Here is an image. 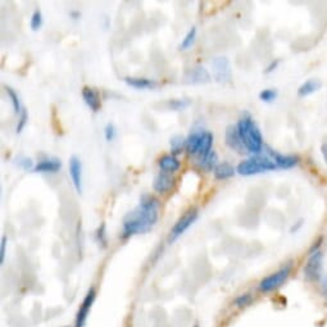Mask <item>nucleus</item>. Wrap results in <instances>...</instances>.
Here are the masks:
<instances>
[{"label": "nucleus", "instance_id": "8", "mask_svg": "<svg viewBox=\"0 0 327 327\" xmlns=\"http://www.w3.org/2000/svg\"><path fill=\"white\" fill-rule=\"evenodd\" d=\"M96 298V291L94 287H90L89 291L86 293L85 298H84L83 303H81L80 308H78L77 313H76L75 318V327H85L86 321H88V317L90 314L91 308H93V304L95 302Z\"/></svg>", "mask_w": 327, "mask_h": 327}, {"label": "nucleus", "instance_id": "4", "mask_svg": "<svg viewBox=\"0 0 327 327\" xmlns=\"http://www.w3.org/2000/svg\"><path fill=\"white\" fill-rule=\"evenodd\" d=\"M290 272H291V264H286V266L281 267V268L277 269L274 274L264 277L258 285L259 291L261 293H271L274 290L279 289L286 281L287 277L290 276Z\"/></svg>", "mask_w": 327, "mask_h": 327}, {"label": "nucleus", "instance_id": "39", "mask_svg": "<svg viewBox=\"0 0 327 327\" xmlns=\"http://www.w3.org/2000/svg\"><path fill=\"white\" fill-rule=\"evenodd\" d=\"M194 327H200V326H199V324H194Z\"/></svg>", "mask_w": 327, "mask_h": 327}, {"label": "nucleus", "instance_id": "31", "mask_svg": "<svg viewBox=\"0 0 327 327\" xmlns=\"http://www.w3.org/2000/svg\"><path fill=\"white\" fill-rule=\"evenodd\" d=\"M27 121H29V113H27V109L23 106L21 115H19V120H18V123H17V127H16L17 133L22 132V130H23L24 126H26Z\"/></svg>", "mask_w": 327, "mask_h": 327}, {"label": "nucleus", "instance_id": "13", "mask_svg": "<svg viewBox=\"0 0 327 327\" xmlns=\"http://www.w3.org/2000/svg\"><path fill=\"white\" fill-rule=\"evenodd\" d=\"M175 186V178L172 177V175L167 172H159L154 178L153 182V189L157 193L165 194V193L172 190V187Z\"/></svg>", "mask_w": 327, "mask_h": 327}, {"label": "nucleus", "instance_id": "2", "mask_svg": "<svg viewBox=\"0 0 327 327\" xmlns=\"http://www.w3.org/2000/svg\"><path fill=\"white\" fill-rule=\"evenodd\" d=\"M237 128L248 152L253 153L254 155L259 154L263 149V138H262L261 130L249 113H244L240 117Z\"/></svg>", "mask_w": 327, "mask_h": 327}, {"label": "nucleus", "instance_id": "3", "mask_svg": "<svg viewBox=\"0 0 327 327\" xmlns=\"http://www.w3.org/2000/svg\"><path fill=\"white\" fill-rule=\"evenodd\" d=\"M276 168L277 166L268 155L256 154L240 162L236 167V172L241 176H253L268 172V171H275Z\"/></svg>", "mask_w": 327, "mask_h": 327}, {"label": "nucleus", "instance_id": "24", "mask_svg": "<svg viewBox=\"0 0 327 327\" xmlns=\"http://www.w3.org/2000/svg\"><path fill=\"white\" fill-rule=\"evenodd\" d=\"M195 38H197V27H192V29L189 30V32L185 35V38L182 39L178 49H180V50H186L187 48H190V46L193 45V43L195 41Z\"/></svg>", "mask_w": 327, "mask_h": 327}, {"label": "nucleus", "instance_id": "30", "mask_svg": "<svg viewBox=\"0 0 327 327\" xmlns=\"http://www.w3.org/2000/svg\"><path fill=\"white\" fill-rule=\"evenodd\" d=\"M16 163L22 168V170H24V171H30V170L34 171V168H35L34 162H32L31 158L23 157V155H22V157L16 158Z\"/></svg>", "mask_w": 327, "mask_h": 327}, {"label": "nucleus", "instance_id": "11", "mask_svg": "<svg viewBox=\"0 0 327 327\" xmlns=\"http://www.w3.org/2000/svg\"><path fill=\"white\" fill-rule=\"evenodd\" d=\"M69 175L76 192L81 194L83 193V166H81V160L76 155H72L69 158Z\"/></svg>", "mask_w": 327, "mask_h": 327}, {"label": "nucleus", "instance_id": "22", "mask_svg": "<svg viewBox=\"0 0 327 327\" xmlns=\"http://www.w3.org/2000/svg\"><path fill=\"white\" fill-rule=\"evenodd\" d=\"M212 145H213V135L209 131H204L202 138V143H200L199 150H198V157L202 158L204 155H207L208 153L212 152Z\"/></svg>", "mask_w": 327, "mask_h": 327}, {"label": "nucleus", "instance_id": "26", "mask_svg": "<svg viewBox=\"0 0 327 327\" xmlns=\"http://www.w3.org/2000/svg\"><path fill=\"white\" fill-rule=\"evenodd\" d=\"M190 105V100L189 99H173V100L168 101V106H170L172 111H182V109L187 108Z\"/></svg>", "mask_w": 327, "mask_h": 327}, {"label": "nucleus", "instance_id": "18", "mask_svg": "<svg viewBox=\"0 0 327 327\" xmlns=\"http://www.w3.org/2000/svg\"><path fill=\"white\" fill-rule=\"evenodd\" d=\"M158 166H159V168L163 171V172L172 173V172H176V171L180 168V160L172 154L163 155V157L159 159V162H158Z\"/></svg>", "mask_w": 327, "mask_h": 327}, {"label": "nucleus", "instance_id": "36", "mask_svg": "<svg viewBox=\"0 0 327 327\" xmlns=\"http://www.w3.org/2000/svg\"><path fill=\"white\" fill-rule=\"evenodd\" d=\"M279 63H280V61L279 59H276V61H274V62H271V64H269L268 67H267V69H266V73H271L272 71H274L275 68H276L277 66H279Z\"/></svg>", "mask_w": 327, "mask_h": 327}, {"label": "nucleus", "instance_id": "33", "mask_svg": "<svg viewBox=\"0 0 327 327\" xmlns=\"http://www.w3.org/2000/svg\"><path fill=\"white\" fill-rule=\"evenodd\" d=\"M116 135H117L116 126L113 123H106L105 127H104V136H105L106 141H112L116 138Z\"/></svg>", "mask_w": 327, "mask_h": 327}, {"label": "nucleus", "instance_id": "16", "mask_svg": "<svg viewBox=\"0 0 327 327\" xmlns=\"http://www.w3.org/2000/svg\"><path fill=\"white\" fill-rule=\"evenodd\" d=\"M204 131L199 130V131H194V132L190 133L186 139V152L189 153L190 155H197L198 150H199L200 143H202V138Z\"/></svg>", "mask_w": 327, "mask_h": 327}, {"label": "nucleus", "instance_id": "34", "mask_svg": "<svg viewBox=\"0 0 327 327\" xmlns=\"http://www.w3.org/2000/svg\"><path fill=\"white\" fill-rule=\"evenodd\" d=\"M7 244H8V239H7V236H3L2 241H0V262L2 263H4V259H6Z\"/></svg>", "mask_w": 327, "mask_h": 327}, {"label": "nucleus", "instance_id": "20", "mask_svg": "<svg viewBox=\"0 0 327 327\" xmlns=\"http://www.w3.org/2000/svg\"><path fill=\"white\" fill-rule=\"evenodd\" d=\"M125 83L135 89H154L158 86L154 80L145 77H126Z\"/></svg>", "mask_w": 327, "mask_h": 327}, {"label": "nucleus", "instance_id": "38", "mask_svg": "<svg viewBox=\"0 0 327 327\" xmlns=\"http://www.w3.org/2000/svg\"><path fill=\"white\" fill-rule=\"evenodd\" d=\"M322 154H323L324 160H326L327 163V143H324L323 145H322Z\"/></svg>", "mask_w": 327, "mask_h": 327}, {"label": "nucleus", "instance_id": "6", "mask_svg": "<svg viewBox=\"0 0 327 327\" xmlns=\"http://www.w3.org/2000/svg\"><path fill=\"white\" fill-rule=\"evenodd\" d=\"M198 214H199V213H198L197 208H192V209L187 210V212L176 222L175 226L171 229L170 234H168V242L172 244V242H175L181 235L184 234V232L197 221Z\"/></svg>", "mask_w": 327, "mask_h": 327}, {"label": "nucleus", "instance_id": "14", "mask_svg": "<svg viewBox=\"0 0 327 327\" xmlns=\"http://www.w3.org/2000/svg\"><path fill=\"white\" fill-rule=\"evenodd\" d=\"M83 98L85 100L86 105L94 111V112H98L99 109H100V96H99L98 90L95 89L90 88V86H85L83 89Z\"/></svg>", "mask_w": 327, "mask_h": 327}, {"label": "nucleus", "instance_id": "32", "mask_svg": "<svg viewBox=\"0 0 327 327\" xmlns=\"http://www.w3.org/2000/svg\"><path fill=\"white\" fill-rule=\"evenodd\" d=\"M96 240L103 248L106 247V234H105V224H101L96 230Z\"/></svg>", "mask_w": 327, "mask_h": 327}, {"label": "nucleus", "instance_id": "17", "mask_svg": "<svg viewBox=\"0 0 327 327\" xmlns=\"http://www.w3.org/2000/svg\"><path fill=\"white\" fill-rule=\"evenodd\" d=\"M322 83L319 80H316V78H311V80H307L306 83L302 84L298 88V96L299 98H306V96L312 95L316 91H318L321 89Z\"/></svg>", "mask_w": 327, "mask_h": 327}, {"label": "nucleus", "instance_id": "15", "mask_svg": "<svg viewBox=\"0 0 327 327\" xmlns=\"http://www.w3.org/2000/svg\"><path fill=\"white\" fill-rule=\"evenodd\" d=\"M62 167V162L58 158H48V159H43L35 166L34 172H58Z\"/></svg>", "mask_w": 327, "mask_h": 327}, {"label": "nucleus", "instance_id": "19", "mask_svg": "<svg viewBox=\"0 0 327 327\" xmlns=\"http://www.w3.org/2000/svg\"><path fill=\"white\" fill-rule=\"evenodd\" d=\"M213 173H214V177L217 178V180H226V178H230L232 177V176H235V173H236V168H235L234 166L230 165V163L222 162V163H218L217 167H215L214 171H213Z\"/></svg>", "mask_w": 327, "mask_h": 327}, {"label": "nucleus", "instance_id": "7", "mask_svg": "<svg viewBox=\"0 0 327 327\" xmlns=\"http://www.w3.org/2000/svg\"><path fill=\"white\" fill-rule=\"evenodd\" d=\"M213 77L217 83L226 84L232 78V69L229 59L226 57H215L212 61Z\"/></svg>", "mask_w": 327, "mask_h": 327}, {"label": "nucleus", "instance_id": "10", "mask_svg": "<svg viewBox=\"0 0 327 327\" xmlns=\"http://www.w3.org/2000/svg\"><path fill=\"white\" fill-rule=\"evenodd\" d=\"M264 150H266V154L274 160L277 168H281V170H289V168L295 167L299 163V158L295 157V155L281 154V153L271 149L269 147H264Z\"/></svg>", "mask_w": 327, "mask_h": 327}, {"label": "nucleus", "instance_id": "23", "mask_svg": "<svg viewBox=\"0 0 327 327\" xmlns=\"http://www.w3.org/2000/svg\"><path fill=\"white\" fill-rule=\"evenodd\" d=\"M170 147H171V153L172 155H178L181 154L182 149L186 147V139H184V136L181 135H175L171 138L170 140Z\"/></svg>", "mask_w": 327, "mask_h": 327}, {"label": "nucleus", "instance_id": "12", "mask_svg": "<svg viewBox=\"0 0 327 327\" xmlns=\"http://www.w3.org/2000/svg\"><path fill=\"white\" fill-rule=\"evenodd\" d=\"M184 78L187 84H207L209 83L212 77H210V73L208 72L207 68L202 66H197L187 69Z\"/></svg>", "mask_w": 327, "mask_h": 327}, {"label": "nucleus", "instance_id": "28", "mask_svg": "<svg viewBox=\"0 0 327 327\" xmlns=\"http://www.w3.org/2000/svg\"><path fill=\"white\" fill-rule=\"evenodd\" d=\"M41 24H43V14H41V12L39 11V9H36L31 16L30 26H31V29L34 30V31H36V30L40 29Z\"/></svg>", "mask_w": 327, "mask_h": 327}, {"label": "nucleus", "instance_id": "37", "mask_svg": "<svg viewBox=\"0 0 327 327\" xmlns=\"http://www.w3.org/2000/svg\"><path fill=\"white\" fill-rule=\"evenodd\" d=\"M69 16H71L73 19H77V18H80L81 13H80V12H77V11H71V12H69Z\"/></svg>", "mask_w": 327, "mask_h": 327}, {"label": "nucleus", "instance_id": "21", "mask_svg": "<svg viewBox=\"0 0 327 327\" xmlns=\"http://www.w3.org/2000/svg\"><path fill=\"white\" fill-rule=\"evenodd\" d=\"M217 162H218L217 153H215L214 150H212V152L208 153L207 155L199 158V167L202 168V170L210 172V171H214V168L217 167L218 165Z\"/></svg>", "mask_w": 327, "mask_h": 327}, {"label": "nucleus", "instance_id": "9", "mask_svg": "<svg viewBox=\"0 0 327 327\" xmlns=\"http://www.w3.org/2000/svg\"><path fill=\"white\" fill-rule=\"evenodd\" d=\"M225 139H226L227 147L234 152H237L239 154H244V153H249L242 144L241 138H240L239 128L237 125H229L226 127V132H225Z\"/></svg>", "mask_w": 327, "mask_h": 327}, {"label": "nucleus", "instance_id": "40", "mask_svg": "<svg viewBox=\"0 0 327 327\" xmlns=\"http://www.w3.org/2000/svg\"><path fill=\"white\" fill-rule=\"evenodd\" d=\"M64 327H68V326H64Z\"/></svg>", "mask_w": 327, "mask_h": 327}, {"label": "nucleus", "instance_id": "25", "mask_svg": "<svg viewBox=\"0 0 327 327\" xmlns=\"http://www.w3.org/2000/svg\"><path fill=\"white\" fill-rule=\"evenodd\" d=\"M6 91H7V94H8L9 99H11L12 105H13V109H14V112H16L17 115H18V113H19V115H21V112H22V109H23V106H22L21 100H19L18 94H17L16 91L13 90V89L9 88V86H6Z\"/></svg>", "mask_w": 327, "mask_h": 327}, {"label": "nucleus", "instance_id": "5", "mask_svg": "<svg viewBox=\"0 0 327 327\" xmlns=\"http://www.w3.org/2000/svg\"><path fill=\"white\" fill-rule=\"evenodd\" d=\"M322 267H323V256L321 250H312L311 256L304 266V276L308 281L318 282L322 279Z\"/></svg>", "mask_w": 327, "mask_h": 327}, {"label": "nucleus", "instance_id": "1", "mask_svg": "<svg viewBox=\"0 0 327 327\" xmlns=\"http://www.w3.org/2000/svg\"><path fill=\"white\" fill-rule=\"evenodd\" d=\"M158 215H159V200L152 195H143L138 207L133 208L123 218L121 236L123 239H128L133 235L150 231L157 224Z\"/></svg>", "mask_w": 327, "mask_h": 327}, {"label": "nucleus", "instance_id": "35", "mask_svg": "<svg viewBox=\"0 0 327 327\" xmlns=\"http://www.w3.org/2000/svg\"><path fill=\"white\" fill-rule=\"evenodd\" d=\"M321 293L324 298H327V276L321 279Z\"/></svg>", "mask_w": 327, "mask_h": 327}, {"label": "nucleus", "instance_id": "29", "mask_svg": "<svg viewBox=\"0 0 327 327\" xmlns=\"http://www.w3.org/2000/svg\"><path fill=\"white\" fill-rule=\"evenodd\" d=\"M252 301H253L252 295H250L249 293H245V294H240V295L235 299L234 303L237 308H244V307L249 306V304L252 303Z\"/></svg>", "mask_w": 327, "mask_h": 327}, {"label": "nucleus", "instance_id": "27", "mask_svg": "<svg viewBox=\"0 0 327 327\" xmlns=\"http://www.w3.org/2000/svg\"><path fill=\"white\" fill-rule=\"evenodd\" d=\"M277 95H279V93H277L276 89H264L259 93V99L262 101H266V103H271L277 98Z\"/></svg>", "mask_w": 327, "mask_h": 327}]
</instances>
